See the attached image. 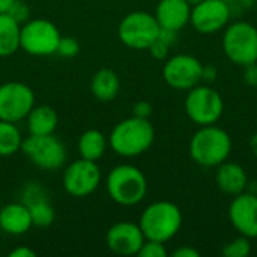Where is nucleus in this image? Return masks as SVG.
<instances>
[{
	"instance_id": "nucleus-1",
	"label": "nucleus",
	"mask_w": 257,
	"mask_h": 257,
	"mask_svg": "<svg viewBox=\"0 0 257 257\" xmlns=\"http://www.w3.org/2000/svg\"><path fill=\"white\" fill-rule=\"evenodd\" d=\"M155 140V130L149 119L131 116L119 122L108 136L111 151L120 157L133 158L151 149Z\"/></svg>"
},
{
	"instance_id": "nucleus-2",
	"label": "nucleus",
	"mask_w": 257,
	"mask_h": 257,
	"mask_svg": "<svg viewBox=\"0 0 257 257\" xmlns=\"http://www.w3.org/2000/svg\"><path fill=\"white\" fill-rule=\"evenodd\" d=\"M232 152V139L227 131L214 125L200 126L190 142L191 160L203 167H218Z\"/></svg>"
},
{
	"instance_id": "nucleus-3",
	"label": "nucleus",
	"mask_w": 257,
	"mask_h": 257,
	"mask_svg": "<svg viewBox=\"0 0 257 257\" xmlns=\"http://www.w3.org/2000/svg\"><path fill=\"white\" fill-rule=\"evenodd\" d=\"M139 226L146 239L167 242L176 236L182 226V212L178 205L160 200L145 208Z\"/></svg>"
},
{
	"instance_id": "nucleus-4",
	"label": "nucleus",
	"mask_w": 257,
	"mask_h": 257,
	"mask_svg": "<svg viewBox=\"0 0 257 257\" xmlns=\"http://www.w3.org/2000/svg\"><path fill=\"white\" fill-rule=\"evenodd\" d=\"M105 188L113 202L120 206L139 205L148 193L145 173L131 164H120L110 170Z\"/></svg>"
},
{
	"instance_id": "nucleus-5",
	"label": "nucleus",
	"mask_w": 257,
	"mask_h": 257,
	"mask_svg": "<svg viewBox=\"0 0 257 257\" xmlns=\"http://www.w3.org/2000/svg\"><path fill=\"white\" fill-rule=\"evenodd\" d=\"M223 50L227 59L239 66H248L257 62V29L247 23L230 24L223 35Z\"/></svg>"
},
{
	"instance_id": "nucleus-6",
	"label": "nucleus",
	"mask_w": 257,
	"mask_h": 257,
	"mask_svg": "<svg viewBox=\"0 0 257 257\" xmlns=\"http://www.w3.org/2000/svg\"><path fill=\"white\" fill-rule=\"evenodd\" d=\"M161 27L155 15L145 11L126 14L119 23L117 35L122 44L134 50H148L160 36Z\"/></svg>"
},
{
	"instance_id": "nucleus-7",
	"label": "nucleus",
	"mask_w": 257,
	"mask_h": 257,
	"mask_svg": "<svg viewBox=\"0 0 257 257\" xmlns=\"http://www.w3.org/2000/svg\"><path fill=\"white\" fill-rule=\"evenodd\" d=\"M62 35L57 26L48 20H27L21 26L20 48L30 56H51L57 51Z\"/></svg>"
},
{
	"instance_id": "nucleus-8",
	"label": "nucleus",
	"mask_w": 257,
	"mask_h": 257,
	"mask_svg": "<svg viewBox=\"0 0 257 257\" xmlns=\"http://www.w3.org/2000/svg\"><path fill=\"white\" fill-rule=\"evenodd\" d=\"M21 152L27 160L41 170H57L66 161V148L54 136H32L26 137L21 145Z\"/></svg>"
},
{
	"instance_id": "nucleus-9",
	"label": "nucleus",
	"mask_w": 257,
	"mask_h": 257,
	"mask_svg": "<svg viewBox=\"0 0 257 257\" xmlns=\"http://www.w3.org/2000/svg\"><path fill=\"white\" fill-rule=\"evenodd\" d=\"M185 111L187 116L200 126L214 125L223 116L224 102L221 95L215 89L197 84L187 93Z\"/></svg>"
},
{
	"instance_id": "nucleus-10",
	"label": "nucleus",
	"mask_w": 257,
	"mask_h": 257,
	"mask_svg": "<svg viewBox=\"0 0 257 257\" xmlns=\"http://www.w3.org/2000/svg\"><path fill=\"white\" fill-rule=\"evenodd\" d=\"M35 107V93L21 81L0 84V120L21 122Z\"/></svg>"
},
{
	"instance_id": "nucleus-11",
	"label": "nucleus",
	"mask_w": 257,
	"mask_h": 257,
	"mask_svg": "<svg viewBox=\"0 0 257 257\" xmlns=\"http://www.w3.org/2000/svg\"><path fill=\"white\" fill-rule=\"evenodd\" d=\"M101 182V169L96 161L84 158L72 161L63 172L62 184L65 191L77 199L87 197L96 191Z\"/></svg>"
},
{
	"instance_id": "nucleus-12",
	"label": "nucleus",
	"mask_w": 257,
	"mask_h": 257,
	"mask_svg": "<svg viewBox=\"0 0 257 257\" xmlns=\"http://www.w3.org/2000/svg\"><path fill=\"white\" fill-rule=\"evenodd\" d=\"M203 65L191 54H176L163 66L164 81L176 90H190L202 81Z\"/></svg>"
},
{
	"instance_id": "nucleus-13",
	"label": "nucleus",
	"mask_w": 257,
	"mask_h": 257,
	"mask_svg": "<svg viewBox=\"0 0 257 257\" xmlns=\"http://www.w3.org/2000/svg\"><path fill=\"white\" fill-rule=\"evenodd\" d=\"M230 18V6L226 0H202L191 6L190 23L199 33H215L226 27Z\"/></svg>"
},
{
	"instance_id": "nucleus-14",
	"label": "nucleus",
	"mask_w": 257,
	"mask_h": 257,
	"mask_svg": "<svg viewBox=\"0 0 257 257\" xmlns=\"http://www.w3.org/2000/svg\"><path fill=\"white\" fill-rule=\"evenodd\" d=\"M145 235L139 224L131 221H119L113 224L105 235V244L108 250L119 256H134L139 254Z\"/></svg>"
},
{
	"instance_id": "nucleus-15",
	"label": "nucleus",
	"mask_w": 257,
	"mask_h": 257,
	"mask_svg": "<svg viewBox=\"0 0 257 257\" xmlns=\"http://www.w3.org/2000/svg\"><path fill=\"white\" fill-rule=\"evenodd\" d=\"M229 220L232 226L250 239L257 238V196L241 193L233 197L229 206Z\"/></svg>"
},
{
	"instance_id": "nucleus-16",
	"label": "nucleus",
	"mask_w": 257,
	"mask_h": 257,
	"mask_svg": "<svg viewBox=\"0 0 257 257\" xmlns=\"http://www.w3.org/2000/svg\"><path fill=\"white\" fill-rule=\"evenodd\" d=\"M154 15L161 29L178 33L190 23L191 5L187 0H160Z\"/></svg>"
},
{
	"instance_id": "nucleus-17",
	"label": "nucleus",
	"mask_w": 257,
	"mask_h": 257,
	"mask_svg": "<svg viewBox=\"0 0 257 257\" xmlns=\"http://www.w3.org/2000/svg\"><path fill=\"white\" fill-rule=\"evenodd\" d=\"M23 203L29 208L33 226L48 227L53 224L56 212L39 184H30L26 187L23 193Z\"/></svg>"
},
{
	"instance_id": "nucleus-18",
	"label": "nucleus",
	"mask_w": 257,
	"mask_h": 257,
	"mask_svg": "<svg viewBox=\"0 0 257 257\" xmlns=\"http://www.w3.org/2000/svg\"><path fill=\"white\" fill-rule=\"evenodd\" d=\"M215 182L223 193L235 197L247 190L248 176L242 166H239L238 163H229L226 160L217 169Z\"/></svg>"
},
{
	"instance_id": "nucleus-19",
	"label": "nucleus",
	"mask_w": 257,
	"mask_h": 257,
	"mask_svg": "<svg viewBox=\"0 0 257 257\" xmlns=\"http://www.w3.org/2000/svg\"><path fill=\"white\" fill-rule=\"evenodd\" d=\"M32 217L24 203H8L0 209V229L14 236L27 233L32 229Z\"/></svg>"
},
{
	"instance_id": "nucleus-20",
	"label": "nucleus",
	"mask_w": 257,
	"mask_h": 257,
	"mask_svg": "<svg viewBox=\"0 0 257 257\" xmlns=\"http://www.w3.org/2000/svg\"><path fill=\"white\" fill-rule=\"evenodd\" d=\"M27 130L32 136H48L54 134L59 125L57 111L48 105H35L26 117Z\"/></svg>"
},
{
	"instance_id": "nucleus-21",
	"label": "nucleus",
	"mask_w": 257,
	"mask_h": 257,
	"mask_svg": "<svg viewBox=\"0 0 257 257\" xmlns=\"http://www.w3.org/2000/svg\"><path fill=\"white\" fill-rule=\"evenodd\" d=\"M120 90V80L113 69L102 68L96 71L90 81V92L92 95L101 102L113 101Z\"/></svg>"
},
{
	"instance_id": "nucleus-22",
	"label": "nucleus",
	"mask_w": 257,
	"mask_h": 257,
	"mask_svg": "<svg viewBox=\"0 0 257 257\" xmlns=\"http://www.w3.org/2000/svg\"><path fill=\"white\" fill-rule=\"evenodd\" d=\"M107 137L99 130H87L78 137L77 149L80 158L89 161H98L107 151Z\"/></svg>"
},
{
	"instance_id": "nucleus-23",
	"label": "nucleus",
	"mask_w": 257,
	"mask_h": 257,
	"mask_svg": "<svg viewBox=\"0 0 257 257\" xmlns=\"http://www.w3.org/2000/svg\"><path fill=\"white\" fill-rule=\"evenodd\" d=\"M21 24L9 14H0V57H9L20 50Z\"/></svg>"
},
{
	"instance_id": "nucleus-24",
	"label": "nucleus",
	"mask_w": 257,
	"mask_h": 257,
	"mask_svg": "<svg viewBox=\"0 0 257 257\" xmlns=\"http://www.w3.org/2000/svg\"><path fill=\"white\" fill-rule=\"evenodd\" d=\"M23 136L14 122L0 120V158L11 157L21 151Z\"/></svg>"
},
{
	"instance_id": "nucleus-25",
	"label": "nucleus",
	"mask_w": 257,
	"mask_h": 257,
	"mask_svg": "<svg viewBox=\"0 0 257 257\" xmlns=\"http://www.w3.org/2000/svg\"><path fill=\"white\" fill-rule=\"evenodd\" d=\"M251 253V244L250 238L247 236H239L232 239L223 247V254L226 257H247Z\"/></svg>"
},
{
	"instance_id": "nucleus-26",
	"label": "nucleus",
	"mask_w": 257,
	"mask_h": 257,
	"mask_svg": "<svg viewBox=\"0 0 257 257\" xmlns=\"http://www.w3.org/2000/svg\"><path fill=\"white\" fill-rule=\"evenodd\" d=\"M56 53L59 56H62V57H66V59L75 57L80 53V44L72 36H62L60 41H59V45H57V51Z\"/></svg>"
},
{
	"instance_id": "nucleus-27",
	"label": "nucleus",
	"mask_w": 257,
	"mask_h": 257,
	"mask_svg": "<svg viewBox=\"0 0 257 257\" xmlns=\"http://www.w3.org/2000/svg\"><path fill=\"white\" fill-rule=\"evenodd\" d=\"M137 256L140 257H166L167 250L164 247V242L154 241V239H145L140 251Z\"/></svg>"
},
{
	"instance_id": "nucleus-28",
	"label": "nucleus",
	"mask_w": 257,
	"mask_h": 257,
	"mask_svg": "<svg viewBox=\"0 0 257 257\" xmlns=\"http://www.w3.org/2000/svg\"><path fill=\"white\" fill-rule=\"evenodd\" d=\"M8 14L15 20L18 21L20 24L26 23L29 20V15H30V9L29 6L23 2V0H15L14 5L11 6V9L8 11Z\"/></svg>"
},
{
	"instance_id": "nucleus-29",
	"label": "nucleus",
	"mask_w": 257,
	"mask_h": 257,
	"mask_svg": "<svg viewBox=\"0 0 257 257\" xmlns=\"http://www.w3.org/2000/svg\"><path fill=\"white\" fill-rule=\"evenodd\" d=\"M148 50L151 51V54H152L155 59H166V57H167V53H169V50H170V45H169L167 42H164L163 39L158 38Z\"/></svg>"
},
{
	"instance_id": "nucleus-30",
	"label": "nucleus",
	"mask_w": 257,
	"mask_h": 257,
	"mask_svg": "<svg viewBox=\"0 0 257 257\" xmlns=\"http://www.w3.org/2000/svg\"><path fill=\"white\" fill-rule=\"evenodd\" d=\"M152 113V105L148 102V101H139L137 104H134L133 107V116H137V117H143V119H148Z\"/></svg>"
},
{
	"instance_id": "nucleus-31",
	"label": "nucleus",
	"mask_w": 257,
	"mask_h": 257,
	"mask_svg": "<svg viewBox=\"0 0 257 257\" xmlns=\"http://www.w3.org/2000/svg\"><path fill=\"white\" fill-rule=\"evenodd\" d=\"M245 81L250 86H257V62L251 63L248 66H245V72H244Z\"/></svg>"
},
{
	"instance_id": "nucleus-32",
	"label": "nucleus",
	"mask_w": 257,
	"mask_h": 257,
	"mask_svg": "<svg viewBox=\"0 0 257 257\" xmlns=\"http://www.w3.org/2000/svg\"><path fill=\"white\" fill-rule=\"evenodd\" d=\"M9 257H35L36 256V251H33L32 248H29L27 245H20L14 250L9 251Z\"/></svg>"
},
{
	"instance_id": "nucleus-33",
	"label": "nucleus",
	"mask_w": 257,
	"mask_h": 257,
	"mask_svg": "<svg viewBox=\"0 0 257 257\" xmlns=\"http://www.w3.org/2000/svg\"><path fill=\"white\" fill-rule=\"evenodd\" d=\"M172 256L173 257H199L200 256V253H199V250H196V248H193V247H187V245H184V247H179L178 250H175Z\"/></svg>"
},
{
	"instance_id": "nucleus-34",
	"label": "nucleus",
	"mask_w": 257,
	"mask_h": 257,
	"mask_svg": "<svg viewBox=\"0 0 257 257\" xmlns=\"http://www.w3.org/2000/svg\"><path fill=\"white\" fill-rule=\"evenodd\" d=\"M217 77V69L214 65L211 66H205L203 65V72H202V80H206V81H214Z\"/></svg>"
},
{
	"instance_id": "nucleus-35",
	"label": "nucleus",
	"mask_w": 257,
	"mask_h": 257,
	"mask_svg": "<svg viewBox=\"0 0 257 257\" xmlns=\"http://www.w3.org/2000/svg\"><path fill=\"white\" fill-rule=\"evenodd\" d=\"M15 0H0V14H8Z\"/></svg>"
},
{
	"instance_id": "nucleus-36",
	"label": "nucleus",
	"mask_w": 257,
	"mask_h": 257,
	"mask_svg": "<svg viewBox=\"0 0 257 257\" xmlns=\"http://www.w3.org/2000/svg\"><path fill=\"white\" fill-rule=\"evenodd\" d=\"M250 149H251L253 155L257 158V133H254L250 139Z\"/></svg>"
},
{
	"instance_id": "nucleus-37",
	"label": "nucleus",
	"mask_w": 257,
	"mask_h": 257,
	"mask_svg": "<svg viewBox=\"0 0 257 257\" xmlns=\"http://www.w3.org/2000/svg\"><path fill=\"white\" fill-rule=\"evenodd\" d=\"M187 2H188V3H190L191 6H194V5H197V3H200L202 0H187Z\"/></svg>"
},
{
	"instance_id": "nucleus-38",
	"label": "nucleus",
	"mask_w": 257,
	"mask_h": 257,
	"mask_svg": "<svg viewBox=\"0 0 257 257\" xmlns=\"http://www.w3.org/2000/svg\"><path fill=\"white\" fill-rule=\"evenodd\" d=\"M227 3H230V2H238V0H226Z\"/></svg>"
}]
</instances>
